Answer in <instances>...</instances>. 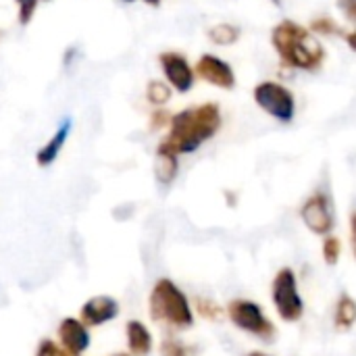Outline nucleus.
Listing matches in <instances>:
<instances>
[{
  "label": "nucleus",
  "instance_id": "obj_1",
  "mask_svg": "<svg viewBox=\"0 0 356 356\" xmlns=\"http://www.w3.org/2000/svg\"><path fill=\"white\" fill-rule=\"evenodd\" d=\"M223 117L215 102L188 106L171 117L169 134L161 140L159 148L169 150L177 156L196 152L202 144L213 140L221 129Z\"/></svg>",
  "mask_w": 356,
  "mask_h": 356
},
{
  "label": "nucleus",
  "instance_id": "obj_2",
  "mask_svg": "<svg viewBox=\"0 0 356 356\" xmlns=\"http://www.w3.org/2000/svg\"><path fill=\"white\" fill-rule=\"evenodd\" d=\"M271 44L280 60L296 71L315 73L323 67L327 52L319 38L305 25L284 19L271 31Z\"/></svg>",
  "mask_w": 356,
  "mask_h": 356
},
{
  "label": "nucleus",
  "instance_id": "obj_3",
  "mask_svg": "<svg viewBox=\"0 0 356 356\" xmlns=\"http://www.w3.org/2000/svg\"><path fill=\"white\" fill-rule=\"evenodd\" d=\"M150 317L175 330H188L194 325V313L190 300L171 280H159L156 286L152 288Z\"/></svg>",
  "mask_w": 356,
  "mask_h": 356
},
{
  "label": "nucleus",
  "instance_id": "obj_4",
  "mask_svg": "<svg viewBox=\"0 0 356 356\" xmlns=\"http://www.w3.org/2000/svg\"><path fill=\"white\" fill-rule=\"evenodd\" d=\"M252 98L257 102V106L267 113L269 117H273L277 123H292L296 117V96L294 92L275 81V79H265L261 83L254 86L252 90Z\"/></svg>",
  "mask_w": 356,
  "mask_h": 356
},
{
  "label": "nucleus",
  "instance_id": "obj_5",
  "mask_svg": "<svg viewBox=\"0 0 356 356\" xmlns=\"http://www.w3.org/2000/svg\"><path fill=\"white\" fill-rule=\"evenodd\" d=\"M271 300L275 305L277 315L286 323H296L305 315V300L300 296L296 273L290 267L277 271L273 286H271Z\"/></svg>",
  "mask_w": 356,
  "mask_h": 356
},
{
  "label": "nucleus",
  "instance_id": "obj_6",
  "mask_svg": "<svg viewBox=\"0 0 356 356\" xmlns=\"http://www.w3.org/2000/svg\"><path fill=\"white\" fill-rule=\"evenodd\" d=\"M225 311H227L229 321L238 330H242V332H246V334H250L263 342H269L275 338V325L267 319L261 305H257L252 300L236 298L227 305Z\"/></svg>",
  "mask_w": 356,
  "mask_h": 356
},
{
  "label": "nucleus",
  "instance_id": "obj_7",
  "mask_svg": "<svg viewBox=\"0 0 356 356\" xmlns=\"http://www.w3.org/2000/svg\"><path fill=\"white\" fill-rule=\"evenodd\" d=\"M300 219L315 236H330L336 225L332 198L325 192L311 194L300 207Z\"/></svg>",
  "mask_w": 356,
  "mask_h": 356
},
{
  "label": "nucleus",
  "instance_id": "obj_8",
  "mask_svg": "<svg viewBox=\"0 0 356 356\" xmlns=\"http://www.w3.org/2000/svg\"><path fill=\"white\" fill-rule=\"evenodd\" d=\"M159 65H161V71H163L167 83L175 92L188 94L194 88L196 71H194V67L190 65V60L181 52H175V50L161 52L159 54Z\"/></svg>",
  "mask_w": 356,
  "mask_h": 356
},
{
  "label": "nucleus",
  "instance_id": "obj_9",
  "mask_svg": "<svg viewBox=\"0 0 356 356\" xmlns=\"http://www.w3.org/2000/svg\"><path fill=\"white\" fill-rule=\"evenodd\" d=\"M194 71L207 83L219 90H234L236 88V73L234 67L217 54H202L194 65Z\"/></svg>",
  "mask_w": 356,
  "mask_h": 356
},
{
  "label": "nucleus",
  "instance_id": "obj_10",
  "mask_svg": "<svg viewBox=\"0 0 356 356\" xmlns=\"http://www.w3.org/2000/svg\"><path fill=\"white\" fill-rule=\"evenodd\" d=\"M119 315V305L111 296H94L81 307L83 325H102Z\"/></svg>",
  "mask_w": 356,
  "mask_h": 356
},
{
  "label": "nucleus",
  "instance_id": "obj_11",
  "mask_svg": "<svg viewBox=\"0 0 356 356\" xmlns=\"http://www.w3.org/2000/svg\"><path fill=\"white\" fill-rule=\"evenodd\" d=\"M58 340L69 355L79 356L90 346V334L77 319H65L58 327Z\"/></svg>",
  "mask_w": 356,
  "mask_h": 356
},
{
  "label": "nucleus",
  "instance_id": "obj_12",
  "mask_svg": "<svg viewBox=\"0 0 356 356\" xmlns=\"http://www.w3.org/2000/svg\"><path fill=\"white\" fill-rule=\"evenodd\" d=\"M71 125H73L71 119L63 121V123L58 125V129L54 131V136L38 150L35 161H38L40 167H48V165H52V163L56 161V156L60 154V150H63V146H65V142H67V138H69Z\"/></svg>",
  "mask_w": 356,
  "mask_h": 356
},
{
  "label": "nucleus",
  "instance_id": "obj_13",
  "mask_svg": "<svg viewBox=\"0 0 356 356\" xmlns=\"http://www.w3.org/2000/svg\"><path fill=\"white\" fill-rule=\"evenodd\" d=\"M127 346L134 356H148L152 350V336L146 330L144 323L140 321H129L127 323Z\"/></svg>",
  "mask_w": 356,
  "mask_h": 356
},
{
  "label": "nucleus",
  "instance_id": "obj_14",
  "mask_svg": "<svg viewBox=\"0 0 356 356\" xmlns=\"http://www.w3.org/2000/svg\"><path fill=\"white\" fill-rule=\"evenodd\" d=\"M177 171H179V156L173 154V152H169V150L156 148V163H154V175H156V179L163 186H169L177 177Z\"/></svg>",
  "mask_w": 356,
  "mask_h": 356
},
{
  "label": "nucleus",
  "instance_id": "obj_15",
  "mask_svg": "<svg viewBox=\"0 0 356 356\" xmlns=\"http://www.w3.org/2000/svg\"><path fill=\"white\" fill-rule=\"evenodd\" d=\"M356 323V300L350 294H342L336 302L334 311V325L342 332L350 330Z\"/></svg>",
  "mask_w": 356,
  "mask_h": 356
},
{
  "label": "nucleus",
  "instance_id": "obj_16",
  "mask_svg": "<svg viewBox=\"0 0 356 356\" xmlns=\"http://www.w3.org/2000/svg\"><path fill=\"white\" fill-rule=\"evenodd\" d=\"M207 35H209V40H211L215 46H234V44L240 40L242 29H240L236 23L223 21V23H215V25L207 31Z\"/></svg>",
  "mask_w": 356,
  "mask_h": 356
},
{
  "label": "nucleus",
  "instance_id": "obj_17",
  "mask_svg": "<svg viewBox=\"0 0 356 356\" xmlns=\"http://www.w3.org/2000/svg\"><path fill=\"white\" fill-rule=\"evenodd\" d=\"M171 92H173V88L169 83L152 79L146 86V100L154 106H165L171 100Z\"/></svg>",
  "mask_w": 356,
  "mask_h": 356
},
{
  "label": "nucleus",
  "instance_id": "obj_18",
  "mask_svg": "<svg viewBox=\"0 0 356 356\" xmlns=\"http://www.w3.org/2000/svg\"><path fill=\"white\" fill-rule=\"evenodd\" d=\"M321 252H323V259L327 265H336L340 261V254H342V242L336 236H325Z\"/></svg>",
  "mask_w": 356,
  "mask_h": 356
},
{
  "label": "nucleus",
  "instance_id": "obj_19",
  "mask_svg": "<svg viewBox=\"0 0 356 356\" xmlns=\"http://www.w3.org/2000/svg\"><path fill=\"white\" fill-rule=\"evenodd\" d=\"M309 29L313 33H319V35H338L340 33V25L332 17H317V19H313Z\"/></svg>",
  "mask_w": 356,
  "mask_h": 356
},
{
  "label": "nucleus",
  "instance_id": "obj_20",
  "mask_svg": "<svg viewBox=\"0 0 356 356\" xmlns=\"http://www.w3.org/2000/svg\"><path fill=\"white\" fill-rule=\"evenodd\" d=\"M196 311H198L204 319H209V321H217V319L223 315V309H221L215 300L202 298V296L196 298Z\"/></svg>",
  "mask_w": 356,
  "mask_h": 356
},
{
  "label": "nucleus",
  "instance_id": "obj_21",
  "mask_svg": "<svg viewBox=\"0 0 356 356\" xmlns=\"http://www.w3.org/2000/svg\"><path fill=\"white\" fill-rule=\"evenodd\" d=\"M161 355L163 356H190L188 346H184L177 340H165L161 344Z\"/></svg>",
  "mask_w": 356,
  "mask_h": 356
},
{
  "label": "nucleus",
  "instance_id": "obj_22",
  "mask_svg": "<svg viewBox=\"0 0 356 356\" xmlns=\"http://www.w3.org/2000/svg\"><path fill=\"white\" fill-rule=\"evenodd\" d=\"M17 6H19V23L21 25H27L35 13V6H38V0H17Z\"/></svg>",
  "mask_w": 356,
  "mask_h": 356
},
{
  "label": "nucleus",
  "instance_id": "obj_23",
  "mask_svg": "<svg viewBox=\"0 0 356 356\" xmlns=\"http://www.w3.org/2000/svg\"><path fill=\"white\" fill-rule=\"evenodd\" d=\"M171 113H167V111H163V108H156L152 115H150V129H154V131H161V129H165V127H169V123H171Z\"/></svg>",
  "mask_w": 356,
  "mask_h": 356
},
{
  "label": "nucleus",
  "instance_id": "obj_24",
  "mask_svg": "<svg viewBox=\"0 0 356 356\" xmlns=\"http://www.w3.org/2000/svg\"><path fill=\"white\" fill-rule=\"evenodd\" d=\"M38 356H71L69 353H65L63 348H58L54 342L50 340H44L38 348Z\"/></svg>",
  "mask_w": 356,
  "mask_h": 356
},
{
  "label": "nucleus",
  "instance_id": "obj_25",
  "mask_svg": "<svg viewBox=\"0 0 356 356\" xmlns=\"http://www.w3.org/2000/svg\"><path fill=\"white\" fill-rule=\"evenodd\" d=\"M338 8L346 17V21L356 25V0H338Z\"/></svg>",
  "mask_w": 356,
  "mask_h": 356
},
{
  "label": "nucleus",
  "instance_id": "obj_26",
  "mask_svg": "<svg viewBox=\"0 0 356 356\" xmlns=\"http://www.w3.org/2000/svg\"><path fill=\"white\" fill-rule=\"evenodd\" d=\"M350 240H353V252L356 257V213L350 215Z\"/></svg>",
  "mask_w": 356,
  "mask_h": 356
},
{
  "label": "nucleus",
  "instance_id": "obj_27",
  "mask_svg": "<svg viewBox=\"0 0 356 356\" xmlns=\"http://www.w3.org/2000/svg\"><path fill=\"white\" fill-rule=\"evenodd\" d=\"M344 40H346L348 48H350L353 52H356V29H353V31H346V33H344Z\"/></svg>",
  "mask_w": 356,
  "mask_h": 356
},
{
  "label": "nucleus",
  "instance_id": "obj_28",
  "mask_svg": "<svg viewBox=\"0 0 356 356\" xmlns=\"http://www.w3.org/2000/svg\"><path fill=\"white\" fill-rule=\"evenodd\" d=\"M246 356H271V355H267V353H263V350H252V353H248Z\"/></svg>",
  "mask_w": 356,
  "mask_h": 356
},
{
  "label": "nucleus",
  "instance_id": "obj_29",
  "mask_svg": "<svg viewBox=\"0 0 356 356\" xmlns=\"http://www.w3.org/2000/svg\"><path fill=\"white\" fill-rule=\"evenodd\" d=\"M146 4H150V6H159L161 4V0H144Z\"/></svg>",
  "mask_w": 356,
  "mask_h": 356
},
{
  "label": "nucleus",
  "instance_id": "obj_30",
  "mask_svg": "<svg viewBox=\"0 0 356 356\" xmlns=\"http://www.w3.org/2000/svg\"><path fill=\"white\" fill-rule=\"evenodd\" d=\"M271 2H273V4H277V6L282 4V0H271Z\"/></svg>",
  "mask_w": 356,
  "mask_h": 356
},
{
  "label": "nucleus",
  "instance_id": "obj_31",
  "mask_svg": "<svg viewBox=\"0 0 356 356\" xmlns=\"http://www.w3.org/2000/svg\"><path fill=\"white\" fill-rule=\"evenodd\" d=\"M123 2H134V0H123Z\"/></svg>",
  "mask_w": 356,
  "mask_h": 356
},
{
  "label": "nucleus",
  "instance_id": "obj_32",
  "mask_svg": "<svg viewBox=\"0 0 356 356\" xmlns=\"http://www.w3.org/2000/svg\"><path fill=\"white\" fill-rule=\"evenodd\" d=\"M115 356H129V355H115Z\"/></svg>",
  "mask_w": 356,
  "mask_h": 356
}]
</instances>
